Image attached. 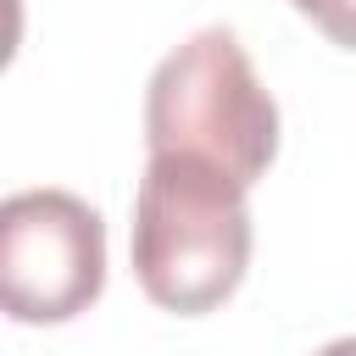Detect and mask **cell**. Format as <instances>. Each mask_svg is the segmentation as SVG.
Listing matches in <instances>:
<instances>
[{"label":"cell","mask_w":356,"mask_h":356,"mask_svg":"<svg viewBox=\"0 0 356 356\" xmlns=\"http://www.w3.org/2000/svg\"><path fill=\"white\" fill-rule=\"evenodd\" d=\"M250 189L200 156H150L134 195V278L178 317L217 312L250 267Z\"/></svg>","instance_id":"obj_1"},{"label":"cell","mask_w":356,"mask_h":356,"mask_svg":"<svg viewBox=\"0 0 356 356\" xmlns=\"http://www.w3.org/2000/svg\"><path fill=\"white\" fill-rule=\"evenodd\" d=\"M150 156H200L245 189L278 156V106L228 28L189 33L145 83Z\"/></svg>","instance_id":"obj_2"},{"label":"cell","mask_w":356,"mask_h":356,"mask_svg":"<svg viewBox=\"0 0 356 356\" xmlns=\"http://www.w3.org/2000/svg\"><path fill=\"white\" fill-rule=\"evenodd\" d=\"M106 289V222L67 189H17L0 206V300L11 323H72Z\"/></svg>","instance_id":"obj_3"},{"label":"cell","mask_w":356,"mask_h":356,"mask_svg":"<svg viewBox=\"0 0 356 356\" xmlns=\"http://www.w3.org/2000/svg\"><path fill=\"white\" fill-rule=\"evenodd\" d=\"M317 356H356V339H334V345H323Z\"/></svg>","instance_id":"obj_5"},{"label":"cell","mask_w":356,"mask_h":356,"mask_svg":"<svg viewBox=\"0 0 356 356\" xmlns=\"http://www.w3.org/2000/svg\"><path fill=\"white\" fill-rule=\"evenodd\" d=\"M317 33H328L339 50H356V0H289Z\"/></svg>","instance_id":"obj_4"}]
</instances>
